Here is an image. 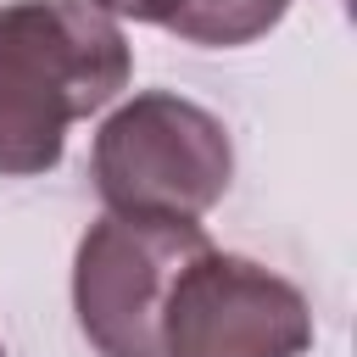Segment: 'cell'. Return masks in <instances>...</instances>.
<instances>
[{
  "mask_svg": "<svg viewBox=\"0 0 357 357\" xmlns=\"http://www.w3.org/2000/svg\"><path fill=\"white\" fill-rule=\"evenodd\" d=\"M89 178L112 218L195 223L229 195L234 145L206 106L173 89H145L95 128Z\"/></svg>",
  "mask_w": 357,
  "mask_h": 357,
  "instance_id": "7a4b0ae2",
  "label": "cell"
},
{
  "mask_svg": "<svg viewBox=\"0 0 357 357\" xmlns=\"http://www.w3.org/2000/svg\"><path fill=\"white\" fill-rule=\"evenodd\" d=\"M89 6L106 11L112 22L117 17L156 22L184 45H206V50L251 45L268 28H279V17L290 11V0H89Z\"/></svg>",
  "mask_w": 357,
  "mask_h": 357,
  "instance_id": "5b68a950",
  "label": "cell"
},
{
  "mask_svg": "<svg viewBox=\"0 0 357 357\" xmlns=\"http://www.w3.org/2000/svg\"><path fill=\"white\" fill-rule=\"evenodd\" d=\"M0 357H6V346H0Z\"/></svg>",
  "mask_w": 357,
  "mask_h": 357,
  "instance_id": "8992f818",
  "label": "cell"
},
{
  "mask_svg": "<svg viewBox=\"0 0 357 357\" xmlns=\"http://www.w3.org/2000/svg\"><path fill=\"white\" fill-rule=\"evenodd\" d=\"M134 50L89 0L0 6V173H50L67 128L128 89Z\"/></svg>",
  "mask_w": 357,
  "mask_h": 357,
  "instance_id": "6da1fadb",
  "label": "cell"
},
{
  "mask_svg": "<svg viewBox=\"0 0 357 357\" xmlns=\"http://www.w3.org/2000/svg\"><path fill=\"white\" fill-rule=\"evenodd\" d=\"M312 346V307L307 296L212 240L195 245L156 318V357H307Z\"/></svg>",
  "mask_w": 357,
  "mask_h": 357,
  "instance_id": "3957f363",
  "label": "cell"
},
{
  "mask_svg": "<svg viewBox=\"0 0 357 357\" xmlns=\"http://www.w3.org/2000/svg\"><path fill=\"white\" fill-rule=\"evenodd\" d=\"M206 245L201 223L95 218L73 257V312L100 357H156V318L178 262Z\"/></svg>",
  "mask_w": 357,
  "mask_h": 357,
  "instance_id": "277c9868",
  "label": "cell"
}]
</instances>
